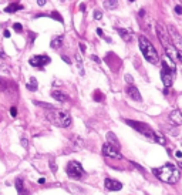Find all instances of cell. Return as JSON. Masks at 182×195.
Masks as SVG:
<instances>
[{
    "mask_svg": "<svg viewBox=\"0 0 182 195\" xmlns=\"http://www.w3.org/2000/svg\"><path fill=\"white\" fill-rule=\"evenodd\" d=\"M46 2H47V0H37V4L38 6H44Z\"/></svg>",
    "mask_w": 182,
    "mask_h": 195,
    "instance_id": "34",
    "label": "cell"
},
{
    "mask_svg": "<svg viewBox=\"0 0 182 195\" xmlns=\"http://www.w3.org/2000/svg\"><path fill=\"white\" fill-rule=\"evenodd\" d=\"M125 122L128 125H131L132 128L137 130L138 133H141L142 135H145L149 141H154V143H156V140H158V133H155L154 130H151L147 124H144V122H140V121H132V120H125Z\"/></svg>",
    "mask_w": 182,
    "mask_h": 195,
    "instance_id": "5",
    "label": "cell"
},
{
    "mask_svg": "<svg viewBox=\"0 0 182 195\" xmlns=\"http://www.w3.org/2000/svg\"><path fill=\"white\" fill-rule=\"evenodd\" d=\"M103 154L105 155V157H111V158H123V155H121V152L118 151V148L112 147L111 144H104L103 145Z\"/></svg>",
    "mask_w": 182,
    "mask_h": 195,
    "instance_id": "8",
    "label": "cell"
},
{
    "mask_svg": "<svg viewBox=\"0 0 182 195\" xmlns=\"http://www.w3.org/2000/svg\"><path fill=\"white\" fill-rule=\"evenodd\" d=\"M48 121H51L53 124L59 125V127H70L71 125V117L67 111L57 110V108H50L46 114Z\"/></svg>",
    "mask_w": 182,
    "mask_h": 195,
    "instance_id": "3",
    "label": "cell"
},
{
    "mask_svg": "<svg viewBox=\"0 0 182 195\" xmlns=\"http://www.w3.org/2000/svg\"><path fill=\"white\" fill-rule=\"evenodd\" d=\"M138 15H140V17H144V16H145V10H140V13H138Z\"/></svg>",
    "mask_w": 182,
    "mask_h": 195,
    "instance_id": "41",
    "label": "cell"
},
{
    "mask_svg": "<svg viewBox=\"0 0 182 195\" xmlns=\"http://www.w3.org/2000/svg\"><path fill=\"white\" fill-rule=\"evenodd\" d=\"M94 19L95 20H101L103 19V13L100 10H94Z\"/></svg>",
    "mask_w": 182,
    "mask_h": 195,
    "instance_id": "25",
    "label": "cell"
},
{
    "mask_svg": "<svg viewBox=\"0 0 182 195\" xmlns=\"http://www.w3.org/2000/svg\"><path fill=\"white\" fill-rule=\"evenodd\" d=\"M175 157L181 158V157H182V152H181V151H175Z\"/></svg>",
    "mask_w": 182,
    "mask_h": 195,
    "instance_id": "39",
    "label": "cell"
},
{
    "mask_svg": "<svg viewBox=\"0 0 182 195\" xmlns=\"http://www.w3.org/2000/svg\"><path fill=\"white\" fill-rule=\"evenodd\" d=\"M104 184H105V188H107L108 191H119V189L123 188V184H121L119 181L111 180V178H107Z\"/></svg>",
    "mask_w": 182,
    "mask_h": 195,
    "instance_id": "11",
    "label": "cell"
},
{
    "mask_svg": "<svg viewBox=\"0 0 182 195\" xmlns=\"http://www.w3.org/2000/svg\"><path fill=\"white\" fill-rule=\"evenodd\" d=\"M51 97L53 98H56L57 101H67L68 100V96L66 94V93H63V91H59V90H54V91H51Z\"/></svg>",
    "mask_w": 182,
    "mask_h": 195,
    "instance_id": "16",
    "label": "cell"
},
{
    "mask_svg": "<svg viewBox=\"0 0 182 195\" xmlns=\"http://www.w3.org/2000/svg\"><path fill=\"white\" fill-rule=\"evenodd\" d=\"M138 44H140V50H141L142 56L145 57L147 61L151 63V64H158V63H160V56L156 53L154 44L147 39V37L145 36L138 37Z\"/></svg>",
    "mask_w": 182,
    "mask_h": 195,
    "instance_id": "2",
    "label": "cell"
},
{
    "mask_svg": "<svg viewBox=\"0 0 182 195\" xmlns=\"http://www.w3.org/2000/svg\"><path fill=\"white\" fill-rule=\"evenodd\" d=\"M174 76H175V66L169 59L162 61V70H161V80H162L165 87H171L174 83Z\"/></svg>",
    "mask_w": 182,
    "mask_h": 195,
    "instance_id": "4",
    "label": "cell"
},
{
    "mask_svg": "<svg viewBox=\"0 0 182 195\" xmlns=\"http://www.w3.org/2000/svg\"><path fill=\"white\" fill-rule=\"evenodd\" d=\"M169 120H171L175 125H182V110H179V108L172 110L171 114H169Z\"/></svg>",
    "mask_w": 182,
    "mask_h": 195,
    "instance_id": "12",
    "label": "cell"
},
{
    "mask_svg": "<svg viewBox=\"0 0 182 195\" xmlns=\"http://www.w3.org/2000/svg\"><path fill=\"white\" fill-rule=\"evenodd\" d=\"M16 189H17L19 195H29V191H27L24 184H23L22 178H17V180H16Z\"/></svg>",
    "mask_w": 182,
    "mask_h": 195,
    "instance_id": "15",
    "label": "cell"
},
{
    "mask_svg": "<svg viewBox=\"0 0 182 195\" xmlns=\"http://www.w3.org/2000/svg\"><path fill=\"white\" fill-rule=\"evenodd\" d=\"M10 114H11V117H16L17 115V108L16 107H11L10 108Z\"/></svg>",
    "mask_w": 182,
    "mask_h": 195,
    "instance_id": "30",
    "label": "cell"
},
{
    "mask_svg": "<svg viewBox=\"0 0 182 195\" xmlns=\"http://www.w3.org/2000/svg\"><path fill=\"white\" fill-rule=\"evenodd\" d=\"M178 61L182 63V50H178Z\"/></svg>",
    "mask_w": 182,
    "mask_h": 195,
    "instance_id": "35",
    "label": "cell"
},
{
    "mask_svg": "<svg viewBox=\"0 0 182 195\" xmlns=\"http://www.w3.org/2000/svg\"><path fill=\"white\" fill-rule=\"evenodd\" d=\"M130 2H135V0H130Z\"/></svg>",
    "mask_w": 182,
    "mask_h": 195,
    "instance_id": "47",
    "label": "cell"
},
{
    "mask_svg": "<svg viewBox=\"0 0 182 195\" xmlns=\"http://www.w3.org/2000/svg\"><path fill=\"white\" fill-rule=\"evenodd\" d=\"M91 60H94V61H97V63H100V59H98V57H97V56H91Z\"/></svg>",
    "mask_w": 182,
    "mask_h": 195,
    "instance_id": "38",
    "label": "cell"
},
{
    "mask_svg": "<svg viewBox=\"0 0 182 195\" xmlns=\"http://www.w3.org/2000/svg\"><path fill=\"white\" fill-rule=\"evenodd\" d=\"M61 59H63V60H64V61L67 63V64H71V60H70V59H68L67 56H61Z\"/></svg>",
    "mask_w": 182,
    "mask_h": 195,
    "instance_id": "33",
    "label": "cell"
},
{
    "mask_svg": "<svg viewBox=\"0 0 182 195\" xmlns=\"http://www.w3.org/2000/svg\"><path fill=\"white\" fill-rule=\"evenodd\" d=\"M22 9H23V6H20V4H17V3H11V4H9L7 7L4 9V11H6V13H14V11L22 10Z\"/></svg>",
    "mask_w": 182,
    "mask_h": 195,
    "instance_id": "21",
    "label": "cell"
},
{
    "mask_svg": "<svg viewBox=\"0 0 182 195\" xmlns=\"http://www.w3.org/2000/svg\"><path fill=\"white\" fill-rule=\"evenodd\" d=\"M117 31L119 33V36L123 37L125 41H130L132 37V30L131 29H117Z\"/></svg>",
    "mask_w": 182,
    "mask_h": 195,
    "instance_id": "18",
    "label": "cell"
},
{
    "mask_svg": "<svg viewBox=\"0 0 182 195\" xmlns=\"http://www.w3.org/2000/svg\"><path fill=\"white\" fill-rule=\"evenodd\" d=\"M104 7L108 9V10H114V9L118 7V0H105Z\"/></svg>",
    "mask_w": 182,
    "mask_h": 195,
    "instance_id": "20",
    "label": "cell"
},
{
    "mask_svg": "<svg viewBox=\"0 0 182 195\" xmlns=\"http://www.w3.org/2000/svg\"><path fill=\"white\" fill-rule=\"evenodd\" d=\"M152 172L156 178H160L161 181L168 182V184H175L181 177L179 169L172 164H167V165H162L160 168H154Z\"/></svg>",
    "mask_w": 182,
    "mask_h": 195,
    "instance_id": "1",
    "label": "cell"
},
{
    "mask_svg": "<svg viewBox=\"0 0 182 195\" xmlns=\"http://www.w3.org/2000/svg\"><path fill=\"white\" fill-rule=\"evenodd\" d=\"M50 46H51V48H60L61 46H63V36H57L54 37L51 40V43H50Z\"/></svg>",
    "mask_w": 182,
    "mask_h": 195,
    "instance_id": "19",
    "label": "cell"
},
{
    "mask_svg": "<svg viewBox=\"0 0 182 195\" xmlns=\"http://www.w3.org/2000/svg\"><path fill=\"white\" fill-rule=\"evenodd\" d=\"M107 141H108V144H111L112 147H115V148H119V141H118V138H117V135H115L114 133H107Z\"/></svg>",
    "mask_w": 182,
    "mask_h": 195,
    "instance_id": "17",
    "label": "cell"
},
{
    "mask_svg": "<svg viewBox=\"0 0 182 195\" xmlns=\"http://www.w3.org/2000/svg\"><path fill=\"white\" fill-rule=\"evenodd\" d=\"M97 34H98V36H103V30H101V29H97Z\"/></svg>",
    "mask_w": 182,
    "mask_h": 195,
    "instance_id": "42",
    "label": "cell"
},
{
    "mask_svg": "<svg viewBox=\"0 0 182 195\" xmlns=\"http://www.w3.org/2000/svg\"><path fill=\"white\" fill-rule=\"evenodd\" d=\"M94 100H95V101H103V96H101L100 93H94Z\"/></svg>",
    "mask_w": 182,
    "mask_h": 195,
    "instance_id": "28",
    "label": "cell"
},
{
    "mask_svg": "<svg viewBox=\"0 0 182 195\" xmlns=\"http://www.w3.org/2000/svg\"><path fill=\"white\" fill-rule=\"evenodd\" d=\"M0 57H6V54L3 53V50H0Z\"/></svg>",
    "mask_w": 182,
    "mask_h": 195,
    "instance_id": "46",
    "label": "cell"
},
{
    "mask_svg": "<svg viewBox=\"0 0 182 195\" xmlns=\"http://www.w3.org/2000/svg\"><path fill=\"white\" fill-rule=\"evenodd\" d=\"M13 29H14L17 33H22L23 31V26L20 24V23H14V24H13Z\"/></svg>",
    "mask_w": 182,
    "mask_h": 195,
    "instance_id": "24",
    "label": "cell"
},
{
    "mask_svg": "<svg viewBox=\"0 0 182 195\" xmlns=\"http://www.w3.org/2000/svg\"><path fill=\"white\" fill-rule=\"evenodd\" d=\"M80 48H81V52H86V46L83 44V43H81V44H80Z\"/></svg>",
    "mask_w": 182,
    "mask_h": 195,
    "instance_id": "43",
    "label": "cell"
},
{
    "mask_svg": "<svg viewBox=\"0 0 182 195\" xmlns=\"http://www.w3.org/2000/svg\"><path fill=\"white\" fill-rule=\"evenodd\" d=\"M3 36L6 37V39H7V37H10V31H9V30H4V31H3Z\"/></svg>",
    "mask_w": 182,
    "mask_h": 195,
    "instance_id": "36",
    "label": "cell"
},
{
    "mask_svg": "<svg viewBox=\"0 0 182 195\" xmlns=\"http://www.w3.org/2000/svg\"><path fill=\"white\" fill-rule=\"evenodd\" d=\"M22 145H23L24 148L27 147V140H26V138H22Z\"/></svg>",
    "mask_w": 182,
    "mask_h": 195,
    "instance_id": "37",
    "label": "cell"
},
{
    "mask_svg": "<svg viewBox=\"0 0 182 195\" xmlns=\"http://www.w3.org/2000/svg\"><path fill=\"white\" fill-rule=\"evenodd\" d=\"M125 81L130 85H132V83H134V78H132V76H131V74H125Z\"/></svg>",
    "mask_w": 182,
    "mask_h": 195,
    "instance_id": "26",
    "label": "cell"
},
{
    "mask_svg": "<svg viewBox=\"0 0 182 195\" xmlns=\"http://www.w3.org/2000/svg\"><path fill=\"white\" fill-rule=\"evenodd\" d=\"M127 94L131 97L132 100H135V101H141V94H140V91H138L137 87H134V85H130L128 89H127Z\"/></svg>",
    "mask_w": 182,
    "mask_h": 195,
    "instance_id": "13",
    "label": "cell"
},
{
    "mask_svg": "<svg viewBox=\"0 0 182 195\" xmlns=\"http://www.w3.org/2000/svg\"><path fill=\"white\" fill-rule=\"evenodd\" d=\"M132 165H134V167H137V168H138V169H140V171H141V172H145V168H144V167H141V165H138L137 162H132Z\"/></svg>",
    "mask_w": 182,
    "mask_h": 195,
    "instance_id": "32",
    "label": "cell"
},
{
    "mask_svg": "<svg viewBox=\"0 0 182 195\" xmlns=\"http://www.w3.org/2000/svg\"><path fill=\"white\" fill-rule=\"evenodd\" d=\"M156 36H158V39H160L161 44H162L165 48L171 46V43H169V41H171V37H169V33H168L167 30H165L162 26H161L160 23L156 24Z\"/></svg>",
    "mask_w": 182,
    "mask_h": 195,
    "instance_id": "7",
    "label": "cell"
},
{
    "mask_svg": "<svg viewBox=\"0 0 182 195\" xmlns=\"http://www.w3.org/2000/svg\"><path fill=\"white\" fill-rule=\"evenodd\" d=\"M80 10L84 11V10H86V6H84V4H81V6H80Z\"/></svg>",
    "mask_w": 182,
    "mask_h": 195,
    "instance_id": "45",
    "label": "cell"
},
{
    "mask_svg": "<svg viewBox=\"0 0 182 195\" xmlns=\"http://www.w3.org/2000/svg\"><path fill=\"white\" fill-rule=\"evenodd\" d=\"M175 13L176 15H182V6H175Z\"/></svg>",
    "mask_w": 182,
    "mask_h": 195,
    "instance_id": "31",
    "label": "cell"
},
{
    "mask_svg": "<svg viewBox=\"0 0 182 195\" xmlns=\"http://www.w3.org/2000/svg\"><path fill=\"white\" fill-rule=\"evenodd\" d=\"M75 59H77V66L78 68H80V73H81V76L84 74V70H83V60H81V56L80 54H75Z\"/></svg>",
    "mask_w": 182,
    "mask_h": 195,
    "instance_id": "23",
    "label": "cell"
},
{
    "mask_svg": "<svg viewBox=\"0 0 182 195\" xmlns=\"http://www.w3.org/2000/svg\"><path fill=\"white\" fill-rule=\"evenodd\" d=\"M48 165H50V169H51L53 172H56V171H57V164H56V161H50V164H48Z\"/></svg>",
    "mask_w": 182,
    "mask_h": 195,
    "instance_id": "27",
    "label": "cell"
},
{
    "mask_svg": "<svg viewBox=\"0 0 182 195\" xmlns=\"http://www.w3.org/2000/svg\"><path fill=\"white\" fill-rule=\"evenodd\" d=\"M27 90H30V91H37V81H36V78L31 77L30 78V83H27Z\"/></svg>",
    "mask_w": 182,
    "mask_h": 195,
    "instance_id": "22",
    "label": "cell"
},
{
    "mask_svg": "<svg viewBox=\"0 0 182 195\" xmlns=\"http://www.w3.org/2000/svg\"><path fill=\"white\" fill-rule=\"evenodd\" d=\"M6 89H7V84H6V83L0 78V91H2V90H6Z\"/></svg>",
    "mask_w": 182,
    "mask_h": 195,
    "instance_id": "29",
    "label": "cell"
},
{
    "mask_svg": "<svg viewBox=\"0 0 182 195\" xmlns=\"http://www.w3.org/2000/svg\"><path fill=\"white\" fill-rule=\"evenodd\" d=\"M44 182H46L44 178H40V180H38V184H44Z\"/></svg>",
    "mask_w": 182,
    "mask_h": 195,
    "instance_id": "44",
    "label": "cell"
},
{
    "mask_svg": "<svg viewBox=\"0 0 182 195\" xmlns=\"http://www.w3.org/2000/svg\"><path fill=\"white\" fill-rule=\"evenodd\" d=\"M51 61L50 60V57L48 56H33L31 59H30V64L33 67H43V66H46V64H48V63Z\"/></svg>",
    "mask_w": 182,
    "mask_h": 195,
    "instance_id": "9",
    "label": "cell"
},
{
    "mask_svg": "<svg viewBox=\"0 0 182 195\" xmlns=\"http://www.w3.org/2000/svg\"><path fill=\"white\" fill-rule=\"evenodd\" d=\"M9 74V68H4V67H2V74Z\"/></svg>",
    "mask_w": 182,
    "mask_h": 195,
    "instance_id": "40",
    "label": "cell"
},
{
    "mask_svg": "<svg viewBox=\"0 0 182 195\" xmlns=\"http://www.w3.org/2000/svg\"><path fill=\"white\" fill-rule=\"evenodd\" d=\"M168 33H169L171 40L174 41V44L178 46V47H182V36L179 34V31L175 29L172 24H169V26H168Z\"/></svg>",
    "mask_w": 182,
    "mask_h": 195,
    "instance_id": "10",
    "label": "cell"
},
{
    "mask_svg": "<svg viewBox=\"0 0 182 195\" xmlns=\"http://www.w3.org/2000/svg\"><path fill=\"white\" fill-rule=\"evenodd\" d=\"M66 171H67V175L70 178H74V180H80V178L84 175V169H83L81 164L78 161H70L67 164V168H66Z\"/></svg>",
    "mask_w": 182,
    "mask_h": 195,
    "instance_id": "6",
    "label": "cell"
},
{
    "mask_svg": "<svg viewBox=\"0 0 182 195\" xmlns=\"http://www.w3.org/2000/svg\"><path fill=\"white\" fill-rule=\"evenodd\" d=\"M165 52H167V57L171 60V61H176V60H178V50H176L172 44L169 46V47L165 48Z\"/></svg>",
    "mask_w": 182,
    "mask_h": 195,
    "instance_id": "14",
    "label": "cell"
}]
</instances>
